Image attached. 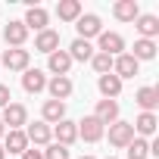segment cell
Masks as SVG:
<instances>
[{
	"instance_id": "1",
	"label": "cell",
	"mask_w": 159,
	"mask_h": 159,
	"mask_svg": "<svg viewBox=\"0 0 159 159\" xmlns=\"http://www.w3.org/2000/svg\"><path fill=\"white\" fill-rule=\"evenodd\" d=\"M28 62H31V53H28L25 47H7L3 56H0V66L10 69V72H25Z\"/></svg>"
},
{
	"instance_id": "2",
	"label": "cell",
	"mask_w": 159,
	"mask_h": 159,
	"mask_svg": "<svg viewBox=\"0 0 159 159\" xmlns=\"http://www.w3.org/2000/svg\"><path fill=\"white\" fill-rule=\"evenodd\" d=\"M97 53H106V56H122L125 53V38L119 34V31H100V38H97V47H94Z\"/></svg>"
},
{
	"instance_id": "3",
	"label": "cell",
	"mask_w": 159,
	"mask_h": 159,
	"mask_svg": "<svg viewBox=\"0 0 159 159\" xmlns=\"http://www.w3.org/2000/svg\"><path fill=\"white\" fill-rule=\"evenodd\" d=\"M75 31H78V38H81V41L100 38V31H103V19H100L97 13H81V16H78V22H75Z\"/></svg>"
},
{
	"instance_id": "4",
	"label": "cell",
	"mask_w": 159,
	"mask_h": 159,
	"mask_svg": "<svg viewBox=\"0 0 159 159\" xmlns=\"http://www.w3.org/2000/svg\"><path fill=\"white\" fill-rule=\"evenodd\" d=\"M0 122L7 125V131H22V128L28 125V109H25L22 103H10V106L3 109V116H0Z\"/></svg>"
},
{
	"instance_id": "5",
	"label": "cell",
	"mask_w": 159,
	"mask_h": 159,
	"mask_svg": "<svg viewBox=\"0 0 159 159\" xmlns=\"http://www.w3.org/2000/svg\"><path fill=\"white\" fill-rule=\"evenodd\" d=\"M22 131H25V137H28L31 147H47V143H53V128H50L47 122H28Z\"/></svg>"
},
{
	"instance_id": "6",
	"label": "cell",
	"mask_w": 159,
	"mask_h": 159,
	"mask_svg": "<svg viewBox=\"0 0 159 159\" xmlns=\"http://www.w3.org/2000/svg\"><path fill=\"white\" fill-rule=\"evenodd\" d=\"M134 140V128H131V122H112L109 125V147H116V150H125L128 143Z\"/></svg>"
},
{
	"instance_id": "7",
	"label": "cell",
	"mask_w": 159,
	"mask_h": 159,
	"mask_svg": "<svg viewBox=\"0 0 159 159\" xmlns=\"http://www.w3.org/2000/svg\"><path fill=\"white\" fill-rule=\"evenodd\" d=\"M47 91H50V100L66 103V100L72 97L75 84H72V78H69V75H53V78H47Z\"/></svg>"
},
{
	"instance_id": "8",
	"label": "cell",
	"mask_w": 159,
	"mask_h": 159,
	"mask_svg": "<svg viewBox=\"0 0 159 159\" xmlns=\"http://www.w3.org/2000/svg\"><path fill=\"white\" fill-rule=\"evenodd\" d=\"M137 72H140V62H137L128 50H125L122 56H116V59H112V75L119 78V81H125V78H134Z\"/></svg>"
},
{
	"instance_id": "9",
	"label": "cell",
	"mask_w": 159,
	"mask_h": 159,
	"mask_svg": "<svg viewBox=\"0 0 159 159\" xmlns=\"http://www.w3.org/2000/svg\"><path fill=\"white\" fill-rule=\"evenodd\" d=\"M75 140H78V122L62 119V122L53 125V143H59V147H72Z\"/></svg>"
},
{
	"instance_id": "10",
	"label": "cell",
	"mask_w": 159,
	"mask_h": 159,
	"mask_svg": "<svg viewBox=\"0 0 159 159\" xmlns=\"http://www.w3.org/2000/svg\"><path fill=\"white\" fill-rule=\"evenodd\" d=\"M103 134H106V128L94 116H84L81 122H78V137H81L84 143H97V140H103Z\"/></svg>"
},
{
	"instance_id": "11",
	"label": "cell",
	"mask_w": 159,
	"mask_h": 159,
	"mask_svg": "<svg viewBox=\"0 0 159 159\" xmlns=\"http://www.w3.org/2000/svg\"><path fill=\"white\" fill-rule=\"evenodd\" d=\"M22 88H25V94H41V91H47V72L28 66V69L22 72Z\"/></svg>"
},
{
	"instance_id": "12",
	"label": "cell",
	"mask_w": 159,
	"mask_h": 159,
	"mask_svg": "<svg viewBox=\"0 0 159 159\" xmlns=\"http://www.w3.org/2000/svg\"><path fill=\"white\" fill-rule=\"evenodd\" d=\"M22 25H25L28 31H44V28H50V13H47L44 7H28Z\"/></svg>"
},
{
	"instance_id": "13",
	"label": "cell",
	"mask_w": 159,
	"mask_h": 159,
	"mask_svg": "<svg viewBox=\"0 0 159 159\" xmlns=\"http://www.w3.org/2000/svg\"><path fill=\"white\" fill-rule=\"evenodd\" d=\"M3 153H10V156H22L31 143H28V137H25V131H7L3 134Z\"/></svg>"
},
{
	"instance_id": "14",
	"label": "cell",
	"mask_w": 159,
	"mask_h": 159,
	"mask_svg": "<svg viewBox=\"0 0 159 159\" xmlns=\"http://www.w3.org/2000/svg\"><path fill=\"white\" fill-rule=\"evenodd\" d=\"M3 41H7V47H25V41H28V28L22 25V19L3 25Z\"/></svg>"
},
{
	"instance_id": "15",
	"label": "cell",
	"mask_w": 159,
	"mask_h": 159,
	"mask_svg": "<svg viewBox=\"0 0 159 159\" xmlns=\"http://www.w3.org/2000/svg\"><path fill=\"white\" fill-rule=\"evenodd\" d=\"M131 128H134V137H153L156 134V128H159V119H156V112H140L134 122H131Z\"/></svg>"
},
{
	"instance_id": "16",
	"label": "cell",
	"mask_w": 159,
	"mask_h": 159,
	"mask_svg": "<svg viewBox=\"0 0 159 159\" xmlns=\"http://www.w3.org/2000/svg\"><path fill=\"white\" fill-rule=\"evenodd\" d=\"M34 50L38 53H53V50H59V31H53V28H44V31H38L34 34Z\"/></svg>"
},
{
	"instance_id": "17",
	"label": "cell",
	"mask_w": 159,
	"mask_h": 159,
	"mask_svg": "<svg viewBox=\"0 0 159 159\" xmlns=\"http://www.w3.org/2000/svg\"><path fill=\"white\" fill-rule=\"evenodd\" d=\"M94 119L106 128L112 122H119V103L116 100H97V109H94Z\"/></svg>"
},
{
	"instance_id": "18",
	"label": "cell",
	"mask_w": 159,
	"mask_h": 159,
	"mask_svg": "<svg viewBox=\"0 0 159 159\" xmlns=\"http://www.w3.org/2000/svg\"><path fill=\"white\" fill-rule=\"evenodd\" d=\"M66 53H69V59H72V62H91V56H94L97 50H94V44H91V41L75 38V41L69 44V50H66Z\"/></svg>"
},
{
	"instance_id": "19",
	"label": "cell",
	"mask_w": 159,
	"mask_h": 159,
	"mask_svg": "<svg viewBox=\"0 0 159 159\" xmlns=\"http://www.w3.org/2000/svg\"><path fill=\"white\" fill-rule=\"evenodd\" d=\"M81 13H84L81 0H59V3H56V19L59 22H78Z\"/></svg>"
},
{
	"instance_id": "20",
	"label": "cell",
	"mask_w": 159,
	"mask_h": 159,
	"mask_svg": "<svg viewBox=\"0 0 159 159\" xmlns=\"http://www.w3.org/2000/svg\"><path fill=\"white\" fill-rule=\"evenodd\" d=\"M134 28L140 31V38L153 41V38L159 34V16H153V13H140V16L134 19Z\"/></svg>"
},
{
	"instance_id": "21",
	"label": "cell",
	"mask_w": 159,
	"mask_h": 159,
	"mask_svg": "<svg viewBox=\"0 0 159 159\" xmlns=\"http://www.w3.org/2000/svg\"><path fill=\"white\" fill-rule=\"evenodd\" d=\"M134 103H137L143 112H153V109L159 106V88H153V84H147V88H137V94H134Z\"/></svg>"
},
{
	"instance_id": "22",
	"label": "cell",
	"mask_w": 159,
	"mask_h": 159,
	"mask_svg": "<svg viewBox=\"0 0 159 159\" xmlns=\"http://www.w3.org/2000/svg\"><path fill=\"white\" fill-rule=\"evenodd\" d=\"M66 119V103H59V100H44V106H41V122H47L50 128L56 125V122H62Z\"/></svg>"
},
{
	"instance_id": "23",
	"label": "cell",
	"mask_w": 159,
	"mask_h": 159,
	"mask_svg": "<svg viewBox=\"0 0 159 159\" xmlns=\"http://www.w3.org/2000/svg\"><path fill=\"white\" fill-rule=\"evenodd\" d=\"M112 16L119 22H134L140 16V7H137V0H116L112 3Z\"/></svg>"
},
{
	"instance_id": "24",
	"label": "cell",
	"mask_w": 159,
	"mask_h": 159,
	"mask_svg": "<svg viewBox=\"0 0 159 159\" xmlns=\"http://www.w3.org/2000/svg\"><path fill=\"white\" fill-rule=\"evenodd\" d=\"M97 88H100V94H103V100H116L119 94H122V81L109 72V75H100L97 78Z\"/></svg>"
},
{
	"instance_id": "25",
	"label": "cell",
	"mask_w": 159,
	"mask_h": 159,
	"mask_svg": "<svg viewBox=\"0 0 159 159\" xmlns=\"http://www.w3.org/2000/svg\"><path fill=\"white\" fill-rule=\"evenodd\" d=\"M47 69H50L53 75H69V69H72L69 53H66V50H53V53L47 56Z\"/></svg>"
},
{
	"instance_id": "26",
	"label": "cell",
	"mask_w": 159,
	"mask_h": 159,
	"mask_svg": "<svg viewBox=\"0 0 159 159\" xmlns=\"http://www.w3.org/2000/svg\"><path fill=\"white\" fill-rule=\"evenodd\" d=\"M131 56H134L137 62H147V59H156V41H147V38H137V41H134V50H131Z\"/></svg>"
},
{
	"instance_id": "27",
	"label": "cell",
	"mask_w": 159,
	"mask_h": 159,
	"mask_svg": "<svg viewBox=\"0 0 159 159\" xmlns=\"http://www.w3.org/2000/svg\"><path fill=\"white\" fill-rule=\"evenodd\" d=\"M125 153H128V159H147V156H150V140L134 137V140L125 147Z\"/></svg>"
},
{
	"instance_id": "28",
	"label": "cell",
	"mask_w": 159,
	"mask_h": 159,
	"mask_svg": "<svg viewBox=\"0 0 159 159\" xmlns=\"http://www.w3.org/2000/svg\"><path fill=\"white\" fill-rule=\"evenodd\" d=\"M91 66H94L97 78H100V75H109V72H112V56H106V53H94V56H91Z\"/></svg>"
},
{
	"instance_id": "29",
	"label": "cell",
	"mask_w": 159,
	"mask_h": 159,
	"mask_svg": "<svg viewBox=\"0 0 159 159\" xmlns=\"http://www.w3.org/2000/svg\"><path fill=\"white\" fill-rule=\"evenodd\" d=\"M44 159H69V147H59V143H47V150H41Z\"/></svg>"
},
{
	"instance_id": "30",
	"label": "cell",
	"mask_w": 159,
	"mask_h": 159,
	"mask_svg": "<svg viewBox=\"0 0 159 159\" xmlns=\"http://www.w3.org/2000/svg\"><path fill=\"white\" fill-rule=\"evenodd\" d=\"M13 103V94H10V88L7 84H0V109H7Z\"/></svg>"
},
{
	"instance_id": "31",
	"label": "cell",
	"mask_w": 159,
	"mask_h": 159,
	"mask_svg": "<svg viewBox=\"0 0 159 159\" xmlns=\"http://www.w3.org/2000/svg\"><path fill=\"white\" fill-rule=\"evenodd\" d=\"M22 159H44V153H41L38 147H28V150L22 153Z\"/></svg>"
},
{
	"instance_id": "32",
	"label": "cell",
	"mask_w": 159,
	"mask_h": 159,
	"mask_svg": "<svg viewBox=\"0 0 159 159\" xmlns=\"http://www.w3.org/2000/svg\"><path fill=\"white\" fill-rule=\"evenodd\" d=\"M3 134H7V125H3V122H0V140H3Z\"/></svg>"
},
{
	"instance_id": "33",
	"label": "cell",
	"mask_w": 159,
	"mask_h": 159,
	"mask_svg": "<svg viewBox=\"0 0 159 159\" xmlns=\"http://www.w3.org/2000/svg\"><path fill=\"white\" fill-rule=\"evenodd\" d=\"M0 159H7V153H3V147H0Z\"/></svg>"
},
{
	"instance_id": "34",
	"label": "cell",
	"mask_w": 159,
	"mask_h": 159,
	"mask_svg": "<svg viewBox=\"0 0 159 159\" xmlns=\"http://www.w3.org/2000/svg\"><path fill=\"white\" fill-rule=\"evenodd\" d=\"M81 159H94V156H81Z\"/></svg>"
},
{
	"instance_id": "35",
	"label": "cell",
	"mask_w": 159,
	"mask_h": 159,
	"mask_svg": "<svg viewBox=\"0 0 159 159\" xmlns=\"http://www.w3.org/2000/svg\"><path fill=\"white\" fill-rule=\"evenodd\" d=\"M106 159H116V156H106Z\"/></svg>"
}]
</instances>
